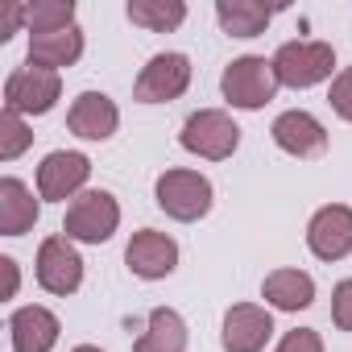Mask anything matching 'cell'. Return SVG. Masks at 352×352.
<instances>
[{
    "instance_id": "6da1fadb",
    "label": "cell",
    "mask_w": 352,
    "mask_h": 352,
    "mask_svg": "<svg viewBox=\"0 0 352 352\" xmlns=\"http://www.w3.org/2000/svg\"><path fill=\"white\" fill-rule=\"evenodd\" d=\"M278 75H274V58H261V54H245V58H232L220 75V91L232 108H245V112H257L265 108L274 96H278Z\"/></svg>"
},
{
    "instance_id": "7a4b0ae2",
    "label": "cell",
    "mask_w": 352,
    "mask_h": 352,
    "mask_svg": "<svg viewBox=\"0 0 352 352\" xmlns=\"http://www.w3.org/2000/svg\"><path fill=\"white\" fill-rule=\"evenodd\" d=\"M153 195H157V208L170 220L191 224V220H204L212 212V195L216 191H212V183L199 170H166V174H157Z\"/></svg>"
},
{
    "instance_id": "3957f363",
    "label": "cell",
    "mask_w": 352,
    "mask_h": 352,
    "mask_svg": "<svg viewBox=\"0 0 352 352\" xmlns=\"http://www.w3.org/2000/svg\"><path fill=\"white\" fill-rule=\"evenodd\" d=\"M179 141H183V149L195 153V157L224 162V157L236 153V145H241V129H236V120H232L228 112H220V108H199V112L187 116Z\"/></svg>"
},
{
    "instance_id": "277c9868",
    "label": "cell",
    "mask_w": 352,
    "mask_h": 352,
    "mask_svg": "<svg viewBox=\"0 0 352 352\" xmlns=\"http://www.w3.org/2000/svg\"><path fill=\"white\" fill-rule=\"evenodd\" d=\"M120 224V204L108 195V191H83L67 204V220H63V232L67 241H79V245H104Z\"/></svg>"
},
{
    "instance_id": "5b68a950",
    "label": "cell",
    "mask_w": 352,
    "mask_h": 352,
    "mask_svg": "<svg viewBox=\"0 0 352 352\" xmlns=\"http://www.w3.org/2000/svg\"><path fill=\"white\" fill-rule=\"evenodd\" d=\"M331 67H336V50L327 42H286L278 46L274 54V75L282 87H315L323 79H331Z\"/></svg>"
},
{
    "instance_id": "8992f818",
    "label": "cell",
    "mask_w": 352,
    "mask_h": 352,
    "mask_svg": "<svg viewBox=\"0 0 352 352\" xmlns=\"http://www.w3.org/2000/svg\"><path fill=\"white\" fill-rule=\"evenodd\" d=\"M187 87H191V58L179 50H166L141 67V75L133 83V100L137 104H166V100H179Z\"/></svg>"
},
{
    "instance_id": "52a82bcc",
    "label": "cell",
    "mask_w": 352,
    "mask_h": 352,
    "mask_svg": "<svg viewBox=\"0 0 352 352\" xmlns=\"http://www.w3.org/2000/svg\"><path fill=\"white\" fill-rule=\"evenodd\" d=\"M63 96V79L58 71H46V67H17L9 79H5V108L17 112V116H42L58 104Z\"/></svg>"
},
{
    "instance_id": "ba28073f",
    "label": "cell",
    "mask_w": 352,
    "mask_h": 352,
    "mask_svg": "<svg viewBox=\"0 0 352 352\" xmlns=\"http://www.w3.org/2000/svg\"><path fill=\"white\" fill-rule=\"evenodd\" d=\"M87 179H91V162L83 157V153H75V149H54V153H46V162L38 166V195L42 199H75V195H83V187H87Z\"/></svg>"
},
{
    "instance_id": "9c48e42d",
    "label": "cell",
    "mask_w": 352,
    "mask_h": 352,
    "mask_svg": "<svg viewBox=\"0 0 352 352\" xmlns=\"http://www.w3.org/2000/svg\"><path fill=\"white\" fill-rule=\"evenodd\" d=\"M307 249L319 261H340L352 253V208L344 204H327L311 216L307 224Z\"/></svg>"
},
{
    "instance_id": "30bf717a",
    "label": "cell",
    "mask_w": 352,
    "mask_h": 352,
    "mask_svg": "<svg viewBox=\"0 0 352 352\" xmlns=\"http://www.w3.org/2000/svg\"><path fill=\"white\" fill-rule=\"evenodd\" d=\"M38 282L50 294H75L83 282V257L67 236H46L38 249Z\"/></svg>"
},
{
    "instance_id": "8fae6325",
    "label": "cell",
    "mask_w": 352,
    "mask_h": 352,
    "mask_svg": "<svg viewBox=\"0 0 352 352\" xmlns=\"http://www.w3.org/2000/svg\"><path fill=\"white\" fill-rule=\"evenodd\" d=\"M274 336V315L257 302H236L224 311V352H261Z\"/></svg>"
},
{
    "instance_id": "7c38bea8",
    "label": "cell",
    "mask_w": 352,
    "mask_h": 352,
    "mask_svg": "<svg viewBox=\"0 0 352 352\" xmlns=\"http://www.w3.org/2000/svg\"><path fill=\"white\" fill-rule=\"evenodd\" d=\"M124 261L137 278L145 282H157V278H170L174 265H179V245H174L166 232H153V228H141L133 232L129 249H124Z\"/></svg>"
},
{
    "instance_id": "4fadbf2b",
    "label": "cell",
    "mask_w": 352,
    "mask_h": 352,
    "mask_svg": "<svg viewBox=\"0 0 352 352\" xmlns=\"http://www.w3.org/2000/svg\"><path fill=\"white\" fill-rule=\"evenodd\" d=\"M270 133H274L278 149H286V153H294V157H319V153L327 149V129H323L311 112H302V108L282 112Z\"/></svg>"
},
{
    "instance_id": "5bb4252c",
    "label": "cell",
    "mask_w": 352,
    "mask_h": 352,
    "mask_svg": "<svg viewBox=\"0 0 352 352\" xmlns=\"http://www.w3.org/2000/svg\"><path fill=\"white\" fill-rule=\"evenodd\" d=\"M116 124H120V112L104 91H83L67 112V129L83 141H108L116 133Z\"/></svg>"
},
{
    "instance_id": "9a60e30c",
    "label": "cell",
    "mask_w": 352,
    "mask_h": 352,
    "mask_svg": "<svg viewBox=\"0 0 352 352\" xmlns=\"http://www.w3.org/2000/svg\"><path fill=\"white\" fill-rule=\"evenodd\" d=\"M58 315L46 311V307H21L13 311L9 319V340H13V352H50L58 344Z\"/></svg>"
},
{
    "instance_id": "2e32d148",
    "label": "cell",
    "mask_w": 352,
    "mask_h": 352,
    "mask_svg": "<svg viewBox=\"0 0 352 352\" xmlns=\"http://www.w3.org/2000/svg\"><path fill=\"white\" fill-rule=\"evenodd\" d=\"M38 212L42 208H38L34 191L21 179L5 174V179H0V236H21V232H30L38 224Z\"/></svg>"
},
{
    "instance_id": "e0dca14e",
    "label": "cell",
    "mask_w": 352,
    "mask_h": 352,
    "mask_svg": "<svg viewBox=\"0 0 352 352\" xmlns=\"http://www.w3.org/2000/svg\"><path fill=\"white\" fill-rule=\"evenodd\" d=\"M133 352H187V319L174 307H153Z\"/></svg>"
},
{
    "instance_id": "ac0fdd59",
    "label": "cell",
    "mask_w": 352,
    "mask_h": 352,
    "mask_svg": "<svg viewBox=\"0 0 352 352\" xmlns=\"http://www.w3.org/2000/svg\"><path fill=\"white\" fill-rule=\"evenodd\" d=\"M261 298L278 311H307L315 302V278L302 270H274L261 282Z\"/></svg>"
},
{
    "instance_id": "d6986e66",
    "label": "cell",
    "mask_w": 352,
    "mask_h": 352,
    "mask_svg": "<svg viewBox=\"0 0 352 352\" xmlns=\"http://www.w3.org/2000/svg\"><path fill=\"white\" fill-rule=\"evenodd\" d=\"M79 54H83V30H79V25L54 30V34H34V38H30V63H34V67L63 71V67L79 63Z\"/></svg>"
},
{
    "instance_id": "ffe728a7",
    "label": "cell",
    "mask_w": 352,
    "mask_h": 352,
    "mask_svg": "<svg viewBox=\"0 0 352 352\" xmlns=\"http://www.w3.org/2000/svg\"><path fill=\"white\" fill-rule=\"evenodd\" d=\"M274 9L270 5H257V0H220L216 5V21L224 25L228 38H257L265 34Z\"/></svg>"
},
{
    "instance_id": "44dd1931",
    "label": "cell",
    "mask_w": 352,
    "mask_h": 352,
    "mask_svg": "<svg viewBox=\"0 0 352 352\" xmlns=\"http://www.w3.org/2000/svg\"><path fill=\"white\" fill-rule=\"evenodd\" d=\"M129 21L145 25L149 34H170L187 21V5L183 0H129Z\"/></svg>"
},
{
    "instance_id": "7402d4cb",
    "label": "cell",
    "mask_w": 352,
    "mask_h": 352,
    "mask_svg": "<svg viewBox=\"0 0 352 352\" xmlns=\"http://www.w3.org/2000/svg\"><path fill=\"white\" fill-rule=\"evenodd\" d=\"M25 25H30V38L71 30L75 25V5L71 0H38V5H25Z\"/></svg>"
},
{
    "instance_id": "603a6c76",
    "label": "cell",
    "mask_w": 352,
    "mask_h": 352,
    "mask_svg": "<svg viewBox=\"0 0 352 352\" xmlns=\"http://www.w3.org/2000/svg\"><path fill=\"white\" fill-rule=\"evenodd\" d=\"M34 145V133H30V124L17 116V112H0V157L5 162H13V157H21L25 149Z\"/></svg>"
},
{
    "instance_id": "cb8c5ba5",
    "label": "cell",
    "mask_w": 352,
    "mask_h": 352,
    "mask_svg": "<svg viewBox=\"0 0 352 352\" xmlns=\"http://www.w3.org/2000/svg\"><path fill=\"white\" fill-rule=\"evenodd\" d=\"M331 323L340 331H352V278L336 282V290H331Z\"/></svg>"
},
{
    "instance_id": "d4e9b609",
    "label": "cell",
    "mask_w": 352,
    "mask_h": 352,
    "mask_svg": "<svg viewBox=\"0 0 352 352\" xmlns=\"http://www.w3.org/2000/svg\"><path fill=\"white\" fill-rule=\"evenodd\" d=\"M327 104L336 108V116L352 120V67H344L336 79H331V91H327Z\"/></svg>"
},
{
    "instance_id": "484cf974",
    "label": "cell",
    "mask_w": 352,
    "mask_h": 352,
    "mask_svg": "<svg viewBox=\"0 0 352 352\" xmlns=\"http://www.w3.org/2000/svg\"><path fill=\"white\" fill-rule=\"evenodd\" d=\"M278 352H323V340H319V331H311V327H294V331L282 336Z\"/></svg>"
},
{
    "instance_id": "4316f807",
    "label": "cell",
    "mask_w": 352,
    "mask_h": 352,
    "mask_svg": "<svg viewBox=\"0 0 352 352\" xmlns=\"http://www.w3.org/2000/svg\"><path fill=\"white\" fill-rule=\"evenodd\" d=\"M21 21H25V5H5V17H0V42H9Z\"/></svg>"
},
{
    "instance_id": "83f0119b",
    "label": "cell",
    "mask_w": 352,
    "mask_h": 352,
    "mask_svg": "<svg viewBox=\"0 0 352 352\" xmlns=\"http://www.w3.org/2000/svg\"><path fill=\"white\" fill-rule=\"evenodd\" d=\"M0 270H5V298H17V286H21L17 261H13V257H0Z\"/></svg>"
},
{
    "instance_id": "f1b7e54d",
    "label": "cell",
    "mask_w": 352,
    "mask_h": 352,
    "mask_svg": "<svg viewBox=\"0 0 352 352\" xmlns=\"http://www.w3.org/2000/svg\"><path fill=\"white\" fill-rule=\"evenodd\" d=\"M71 352H100L96 344H79V348H71Z\"/></svg>"
}]
</instances>
